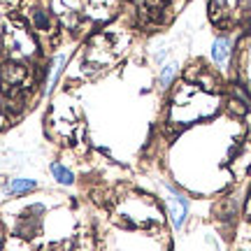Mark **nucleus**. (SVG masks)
I'll use <instances>...</instances> for the list:
<instances>
[{
    "instance_id": "6e6552de",
    "label": "nucleus",
    "mask_w": 251,
    "mask_h": 251,
    "mask_svg": "<svg viewBox=\"0 0 251 251\" xmlns=\"http://www.w3.org/2000/svg\"><path fill=\"white\" fill-rule=\"evenodd\" d=\"M0 249H2V237H0Z\"/></svg>"
},
{
    "instance_id": "39448f33",
    "label": "nucleus",
    "mask_w": 251,
    "mask_h": 251,
    "mask_svg": "<svg viewBox=\"0 0 251 251\" xmlns=\"http://www.w3.org/2000/svg\"><path fill=\"white\" fill-rule=\"evenodd\" d=\"M177 72H179V63L177 61H170V63H165V65H163L161 75H158V84H161V89H170V84L175 81Z\"/></svg>"
},
{
    "instance_id": "0eeeda50",
    "label": "nucleus",
    "mask_w": 251,
    "mask_h": 251,
    "mask_svg": "<svg viewBox=\"0 0 251 251\" xmlns=\"http://www.w3.org/2000/svg\"><path fill=\"white\" fill-rule=\"evenodd\" d=\"M33 24H35L40 30H47V28L51 26V19H49V14H47L45 9H35V12H33Z\"/></svg>"
},
{
    "instance_id": "f03ea898",
    "label": "nucleus",
    "mask_w": 251,
    "mask_h": 251,
    "mask_svg": "<svg viewBox=\"0 0 251 251\" xmlns=\"http://www.w3.org/2000/svg\"><path fill=\"white\" fill-rule=\"evenodd\" d=\"M230 54H233V40L228 35H219L212 42V61L219 68H226L228 61H230Z\"/></svg>"
},
{
    "instance_id": "f257e3e1",
    "label": "nucleus",
    "mask_w": 251,
    "mask_h": 251,
    "mask_svg": "<svg viewBox=\"0 0 251 251\" xmlns=\"http://www.w3.org/2000/svg\"><path fill=\"white\" fill-rule=\"evenodd\" d=\"M165 191H168V198H165V205H168V214H170V221L175 226V230H181V226L186 224V216H188V198L184 193H179L175 186L170 184H163Z\"/></svg>"
},
{
    "instance_id": "20e7f679",
    "label": "nucleus",
    "mask_w": 251,
    "mask_h": 251,
    "mask_svg": "<svg viewBox=\"0 0 251 251\" xmlns=\"http://www.w3.org/2000/svg\"><path fill=\"white\" fill-rule=\"evenodd\" d=\"M49 172H51V177H54L61 186H72L75 184V175H72L70 168H65L63 163L54 161L51 165H49Z\"/></svg>"
},
{
    "instance_id": "7ed1b4c3",
    "label": "nucleus",
    "mask_w": 251,
    "mask_h": 251,
    "mask_svg": "<svg viewBox=\"0 0 251 251\" xmlns=\"http://www.w3.org/2000/svg\"><path fill=\"white\" fill-rule=\"evenodd\" d=\"M37 188V181L35 179H28V177H14L9 179L7 184V196H24L28 191Z\"/></svg>"
},
{
    "instance_id": "423d86ee",
    "label": "nucleus",
    "mask_w": 251,
    "mask_h": 251,
    "mask_svg": "<svg viewBox=\"0 0 251 251\" xmlns=\"http://www.w3.org/2000/svg\"><path fill=\"white\" fill-rule=\"evenodd\" d=\"M51 68H54V75L49 77V81H47V96H51V91L56 89V84H58V79H61L63 75V68H65V56H56L54 61H51Z\"/></svg>"
}]
</instances>
